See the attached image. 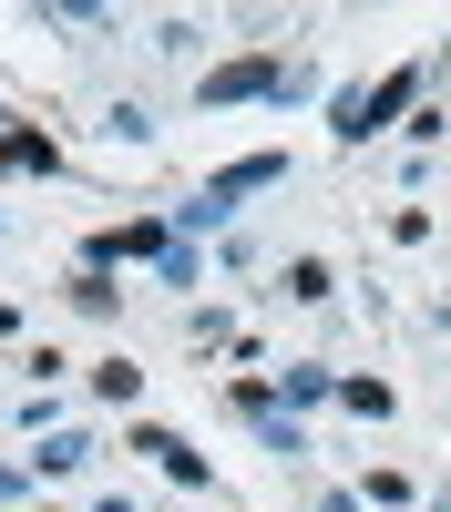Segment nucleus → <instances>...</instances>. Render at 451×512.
Masks as SVG:
<instances>
[{
	"label": "nucleus",
	"instance_id": "f257e3e1",
	"mask_svg": "<svg viewBox=\"0 0 451 512\" xmlns=\"http://www.w3.org/2000/svg\"><path fill=\"white\" fill-rule=\"evenodd\" d=\"M410 93H421V62H410V72H390L380 93H339V103H328V123H339V144H369V134H380V123H390V113H400Z\"/></svg>",
	"mask_w": 451,
	"mask_h": 512
},
{
	"label": "nucleus",
	"instance_id": "f03ea898",
	"mask_svg": "<svg viewBox=\"0 0 451 512\" xmlns=\"http://www.w3.org/2000/svg\"><path fill=\"white\" fill-rule=\"evenodd\" d=\"M246 93H298V62L287 52H246L226 72H205V103H246Z\"/></svg>",
	"mask_w": 451,
	"mask_h": 512
},
{
	"label": "nucleus",
	"instance_id": "7ed1b4c3",
	"mask_svg": "<svg viewBox=\"0 0 451 512\" xmlns=\"http://www.w3.org/2000/svg\"><path fill=\"white\" fill-rule=\"evenodd\" d=\"M134 451H144V461H164V472H175V482H205V461H195V451H185L175 431H154V420L134 431Z\"/></svg>",
	"mask_w": 451,
	"mask_h": 512
},
{
	"label": "nucleus",
	"instance_id": "20e7f679",
	"mask_svg": "<svg viewBox=\"0 0 451 512\" xmlns=\"http://www.w3.org/2000/svg\"><path fill=\"white\" fill-rule=\"evenodd\" d=\"M31 461H41V472H82V461H93V441H82V431H62V441H41Z\"/></svg>",
	"mask_w": 451,
	"mask_h": 512
},
{
	"label": "nucleus",
	"instance_id": "39448f33",
	"mask_svg": "<svg viewBox=\"0 0 451 512\" xmlns=\"http://www.w3.org/2000/svg\"><path fill=\"white\" fill-rule=\"evenodd\" d=\"M0 154H11V164H21V175H52V164H62V154H52V144H41V134H11V144H0Z\"/></svg>",
	"mask_w": 451,
	"mask_h": 512
},
{
	"label": "nucleus",
	"instance_id": "423d86ee",
	"mask_svg": "<svg viewBox=\"0 0 451 512\" xmlns=\"http://www.w3.org/2000/svg\"><path fill=\"white\" fill-rule=\"evenodd\" d=\"M0 492H11V472H0Z\"/></svg>",
	"mask_w": 451,
	"mask_h": 512
}]
</instances>
